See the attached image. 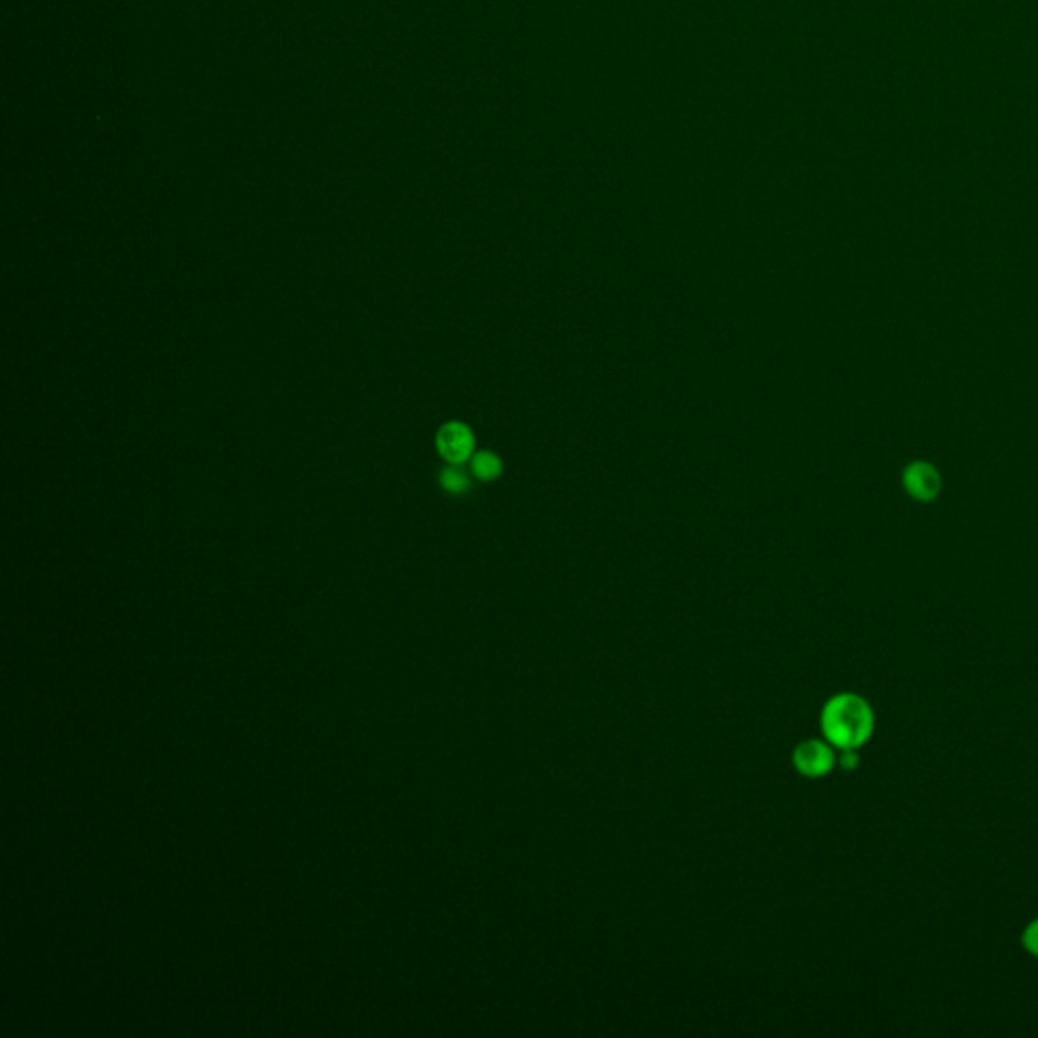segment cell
<instances>
[{
	"label": "cell",
	"mask_w": 1038,
	"mask_h": 1038,
	"mask_svg": "<svg viewBox=\"0 0 1038 1038\" xmlns=\"http://www.w3.org/2000/svg\"><path fill=\"white\" fill-rule=\"evenodd\" d=\"M875 724L873 706L860 694L851 692L832 696L819 716L822 733L838 750L864 747L873 738Z\"/></svg>",
	"instance_id": "cell-1"
},
{
	"label": "cell",
	"mask_w": 1038,
	"mask_h": 1038,
	"mask_svg": "<svg viewBox=\"0 0 1038 1038\" xmlns=\"http://www.w3.org/2000/svg\"><path fill=\"white\" fill-rule=\"evenodd\" d=\"M441 483H443L444 490L451 491V493H465V491L471 487V483H468V478L465 477V473H461V471L456 468V465L443 468Z\"/></svg>",
	"instance_id": "cell-6"
},
{
	"label": "cell",
	"mask_w": 1038,
	"mask_h": 1038,
	"mask_svg": "<svg viewBox=\"0 0 1038 1038\" xmlns=\"http://www.w3.org/2000/svg\"><path fill=\"white\" fill-rule=\"evenodd\" d=\"M1020 944L1027 949V954L1038 959V917L1025 927V931L1020 935Z\"/></svg>",
	"instance_id": "cell-7"
},
{
	"label": "cell",
	"mask_w": 1038,
	"mask_h": 1038,
	"mask_svg": "<svg viewBox=\"0 0 1038 1038\" xmlns=\"http://www.w3.org/2000/svg\"><path fill=\"white\" fill-rule=\"evenodd\" d=\"M473 473H475V477L483 478V481L500 477L502 458L495 453H490V451H481V453L473 456Z\"/></svg>",
	"instance_id": "cell-5"
},
{
	"label": "cell",
	"mask_w": 1038,
	"mask_h": 1038,
	"mask_svg": "<svg viewBox=\"0 0 1038 1038\" xmlns=\"http://www.w3.org/2000/svg\"><path fill=\"white\" fill-rule=\"evenodd\" d=\"M903 487L915 502L929 503L941 493V473L927 461H913L903 471Z\"/></svg>",
	"instance_id": "cell-3"
},
{
	"label": "cell",
	"mask_w": 1038,
	"mask_h": 1038,
	"mask_svg": "<svg viewBox=\"0 0 1038 1038\" xmlns=\"http://www.w3.org/2000/svg\"><path fill=\"white\" fill-rule=\"evenodd\" d=\"M840 765L842 769H856L858 767V748L842 750Z\"/></svg>",
	"instance_id": "cell-8"
},
{
	"label": "cell",
	"mask_w": 1038,
	"mask_h": 1038,
	"mask_svg": "<svg viewBox=\"0 0 1038 1038\" xmlns=\"http://www.w3.org/2000/svg\"><path fill=\"white\" fill-rule=\"evenodd\" d=\"M436 446L444 461H449L451 465H461L473 455L475 436L463 422H449L439 431Z\"/></svg>",
	"instance_id": "cell-4"
},
{
	"label": "cell",
	"mask_w": 1038,
	"mask_h": 1038,
	"mask_svg": "<svg viewBox=\"0 0 1038 1038\" xmlns=\"http://www.w3.org/2000/svg\"><path fill=\"white\" fill-rule=\"evenodd\" d=\"M795 769L799 770L804 777L809 779H819L828 775L829 770L836 765V753L828 740H817L809 738L802 745H797L794 750Z\"/></svg>",
	"instance_id": "cell-2"
}]
</instances>
